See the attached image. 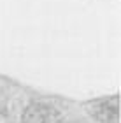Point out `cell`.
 I'll return each instance as SVG.
<instances>
[{"instance_id": "obj_1", "label": "cell", "mask_w": 121, "mask_h": 123, "mask_svg": "<svg viewBox=\"0 0 121 123\" xmlns=\"http://www.w3.org/2000/svg\"><path fill=\"white\" fill-rule=\"evenodd\" d=\"M118 98L114 100V104H98L95 109H93V114L98 116V120L102 121H116L118 120V113H111V109H118Z\"/></svg>"}]
</instances>
